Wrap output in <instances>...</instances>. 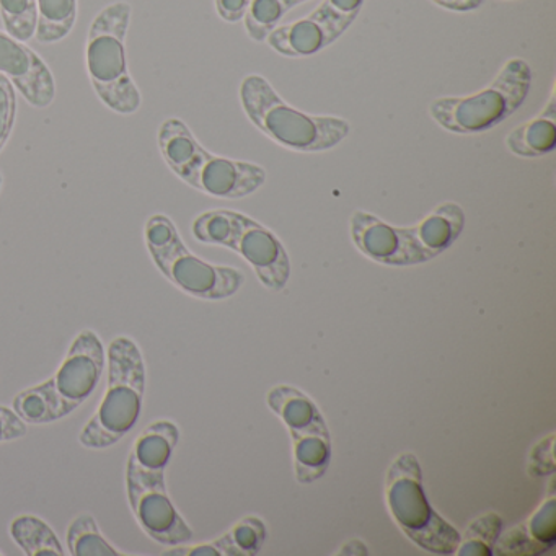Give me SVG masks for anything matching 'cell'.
Here are the masks:
<instances>
[{"instance_id": "obj_1", "label": "cell", "mask_w": 556, "mask_h": 556, "mask_svg": "<svg viewBox=\"0 0 556 556\" xmlns=\"http://www.w3.org/2000/svg\"><path fill=\"white\" fill-rule=\"evenodd\" d=\"M157 141L168 168L207 197L240 200L265 185L266 170L262 165L211 154L181 119H165L159 128Z\"/></svg>"}, {"instance_id": "obj_2", "label": "cell", "mask_w": 556, "mask_h": 556, "mask_svg": "<svg viewBox=\"0 0 556 556\" xmlns=\"http://www.w3.org/2000/svg\"><path fill=\"white\" fill-rule=\"evenodd\" d=\"M105 367L106 353L99 334L80 331L54 376L40 386L22 390L12 408L27 425L61 421L92 396Z\"/></svg>"}, {"instance_id": "obj_3", "label": "cell", "mask_w": 556, "mask_h": 556, "mask_svg": "<svg viewBox=\"0 0 556 556\" xmlns=\"http://www.w3.org/2000/svg\"><path fill=\"white\" fill-rule=\"evenodd\" d=\"M239 93L243 112L252 125L289 151L318 154L331 151L350 136V122L338 116L308 115L294 109L260 74L247 76Z\"/></svg>"}, {"instance_id": "obj_4", "label": "cell", "mask_w": 556, "mask_h": 556, "mask_svg": "<svg viewBox=\"0 0 556 556\" xmlns=\"http://www.w3.org/2000/svg\"><path fill=\"white\" fill-rule=\"evenodd\" d=\"M109 389L96 415L84 426L79 442L87 448H106L122 441L141 418L144 405V357L138 343L128 337H118L106 351Z\"/></svg>"}, {"instance_id": "obj_5", "label": "cell", "mask_w": 556, "mask_h": 556, "mask_svg": "<svg viewBox=\"0 0 556 556\" xmlns=\"http://www.w3.org/2000/svg\"><path fill=\"white\" fill-rule=\"evenodd\" d=\"M131 14V5L125 0L106 5L93 18L87 37L86 66L90 84L103 105L118 115H132L142 103L126 58Z\"/></svg>"}, {"instance_id": "obj_6", "label": "cell", "mask_w": 556, "mask_h": 556, "mask_svg": "<svg viewBox=\"0 0 556 556\" xmlns=\"http://www.w3.org/2000/svg\"><path fill=\"white\" fill-rule=\"evenodd\" d=\"M533 73L520 58L507 61L490 86L465 97H439L429 116L452 135H483L509 118L529 97Z\"/></svg>"}, {"instance_id": "obj_7", "label": "cell", "mask_w": 556, "mask_h": 556, "mask_svg": "<svg viewBox=\"0 0 556 556\" xmlns=\"http://www.w3.org/2000/svg\"><path fill=\"white\" fill-rule=\"evenodd\" d=\"M144 240L159 271L191 298L224 301L237 294L245 282L239 269L213 265L191 253L174 220L164 214L149 217Z\"/></svg>"}, {"instance_id": "obj_8", "label": "cell", "mask_w": 556, "mask_h": 556, "mask_svg": "<svg viewBox=\"0 0 556 556\" xmlns=\"http://www.w3.org/2000/svg\"><path fill=\"white\" fill-rule=\"evenodd\" d=\"M194 239L207 245H220L242 256L269 291L279 292L288 286L291 262L281 240L245 214L214 210L193 220Z\"/></svg>"}, {"instance_id": "obj_9", "label": "cell", "mask_w": 556, "mask_h": 556, "mask_svg": "<svg viewBox=\"0 0 556 556\" xmlns=\"http://www.w3.org/2000/svg\"><path fill=\"white\" fill-rule=\"evenodd\" d=\"M387 504L396 526L419 548L434 555L457 552L462 535L439 516L426 496L421 465L415 454H402L387 473Z\"/></svg>"}, {"instance_id": "obj_10", "label": "cell", "mask_w": 556, "mask_h": 556, "mask_svg": "<svg viewBox=\"0 0 556 556\" xmlns=\"http://www.w3.org/2000/svg\"><path fill=\"white\" fill-rule=\"evenodd\" d=\"M266 402L288 426L299 483H314L324 477L331 462V438L314 400L294 387L278 386L268 393Z\"/></svg>"}, {"instance_id": "obj_11", "label": "cell", "mask_w": 556, "mask_h": 556, "mask_svg": "<svg viewBox=\"0 0 556 556\" xmlns=\"http://www.w3.org/2000/svg\"><path fill=\"white\" fill-rule=\"evenodd\" d=\"M164 467L142 465L129 457L126 464L128 503L146 535L161 545H185L193 530L172 503L165 484Z\"/></svg>"}, {"instance_id": "obj_12", "label": "cell", "mask_w": 556, "mask_h": 556, "mask_svg": "<svg viewBox=\"0 0 556 556\" xmlns=\"http://www.w3.org/2000/svg\"><path fill=\"white\" fill-rule=\"evenodd\" d=\"M363 5L364 0H321L307 17L275 28L266 43L281 56H314L346 34Z\"/></svg>"}, {"instance_id": "obj_13", "label": "cell", "mask_w": 556, "mask_h": 556, "mask_svg": "<svg viewBox=\"0 0 556 556\" xmlns=\"http://www.w3.org/2000/svg\"><path fill=\"white\" fill-rule=\"evenodd\" d=\"M351 239L367 258L386 266H415L435 256L426 245L419 223L392 226L367 211H354L350 219Z\"/></svg>"}, {"instance_id": "obj_14", "label": "cell", "mask_w": 556, "mask_h": 556, "mask_svg": "<svg viewBox=\"0 0 556 556\" xmlns=\"http://www.w3.org/2000/svg\"><path fill=\"white\" fill-rule=\"evenodd\" d=\"M0 76L35 109H48L56 99V83L43 60L25 41L0 30Z\"/></svg>"}, {"instance_id": "obj_15", "label": "cell", "mask_w": 556, "mask_h": 556, "mask_svg": "<svg viewBox=\"0 0 556 556\" xmlns=\"http://www.w3.org/2000/svg\"><path fill=\"white\" fill-rule=\"evenodd\" d=\"M556 503L555 496L543 501L535 514L522 526L500 535L494 553L496 555H542L555 546Z\"/></svg>"}, {"instance_id": "obj_16", "label": "cell", "mask_w": 556, "mask_h": 556, "mask_svg": "<svg viewBox=\"0 0 556 556\" xmlns=\"http://www.w3.org/2000/svg\"><path fill=\"white\" fill-rule=\"evenodd\" d=\"M556 96L552 92L545 109L507 135L506 148L517 157L536 159L555 151Z\"/></svg>"}, {"instance_id": "obj_17", "label": "cell", "mask_w": 556, "mask_h": 556, "mask_svg": "<svg viewBox=\"0 0 556 556\" xmlns=\"http://www.w3.org/2000/svg\"><path fill=\"white\" fill-rule=\"evenodd\" d=\"M180 439V429L175 422L161 419L149 425L136 439L129 457L142 465L167 468Z\"/></svg>"}, {"instance_id": "obj_18", "label": "cell", "mask_w": 556, "mask_h": 556, "mask_svg": "<svg viewBox=\"0 0 556 556\" xmlns=\"http://www.w3.org/2000/svg\"><path fill=\"white\" fill-rule=\"evenodd\" d=\"M12 540L28 556H64L63 543L56 532L37 516H18L11 522Z\"/></svg>"}, {"instance_id": "obj_19", "label": "cell", "mask_w": 556, "mask_h": 556, "mask_svg": "<svg viewBox=\"0 0 556 556\" xmlns=\"http://www.w3.org/2000/svg\"><path fill=\"white\" fill-rule=\"evenodd\" d=\"M37 5L38 43L51 45L64 40L77 21V0H35Z\"/></svg>"}, {"instance_id": "obj_20", "label": "cell", "mask_w": 556, "mask_h": 556, "mask_svg": "<svg viewBox=\"0 0 556 556\" xmlns=\"http://www.w3.org/2000/svg\"><path fill=\"white\" fill-rule=\"evenodd\" d=\"M305 2L311 0H252L242 18L247 35L256 43H263L292 9Z\"/></svg>"}, {"instance_id": "obj_21", "label": "cell", "mask_w": 556, "mask_h": 556, "mask_svg": "<svg viewBox=\"0 0 556 556\" xmlns=\"http://www.w3.org/2000/svg\"><path fill=\"white\" fill-rule=\"evenodd\" d=\"M67 546L74 556H123L126 553L116 549L103 536L96 517L80 514L67 529Z\"/></svg>"}, {"instance_id": "obj_22", "label": "cell", "mask_w": 556, "mask_h": 556, "mask_svg": "<svg viewBox=\"0 0 556 556\" xmlns=\"http://www.w3.org/2000/svg\"><path fill=\"white\" fill-rule=\"evenodd\" d=\"M503 530V520L497 514H484L480 519L473 520L465 532L464 539L458 543L457 555L460 556H490L494 553V545Z\"/></svg>"}, {"instance_id": "obj_23", "label": "cell", "mask_w": 556, "mask_h": 556, "mask_svg": "<svg viewBox=\"0 0 556 556\" xmlns=\"http://www.w3.org/2000/svg\"><path fill=\"white\" fill-rule=\"evenodd\" d=\"M0 17L5 31L21 41H28L37 31L35 0H0Z\"/></svg>"}, {"instance_id": "obj_24", "label": "cell", "mask_w": 556, "mask_h": 556, "mask_svg": "<svg viewBox=\"0 0 556 556\" xmlns=\"http://www.w3.org/2000/svg\"><path fill=\"white\" fill-rule=\"evenodd\" d=\"M229 533L237 555H255L262 549L266 539V527L258 517H245L237 522Z\"/></svg>"}, {"instance_id": "obj_25", "label": "cell", "mask_w": 556, "mask_h": 556, "mask_svg": "<svg viewBox=\"0 0 556 556\" xmlns=\"http://www.w3.org/2000/svg\"><path fill=\"white\" fill-rule=\"evenodd\" d=\"M17 116V93L11 80L0 76V152L8 144Z\"/></svg>"}, {"instance_id": "obj_26", "label": "cell", "mask_w": 556, "mask_h": 556, "mask_svg": "<svg viewBox=\"0 0 556 556\" xmlns=\"http://www.w3.org/2000/svg\"><path fill=\"white\" fill-rule=\"evenodd\" d=\"M28 434V425L14 408L0 405V444L17 441Z\"/></svg>"}, {"instance_id": "obj_27", "label": "cell", "mask_w": 556, "mask_h": 556, "mask_svg": "<svg viewBox=\"0 0 556 556\" xmlns=\"http://www.w3.org/2000/svg\"><path fill=\"white\" fill-rule=\"evenodd\" d=\"M252 0H214L217 14L227 24H239Z\"/></svg>"}, {"instance_id": "obj_28", "label": "cell", "mask_w": 556, "mask_h": 556, "mask_svg": "<svg viewBox=\"0 0 556 556\" xmlns=\"http://www.w3.org/2000/svg\"><path fill=\"white\" fill-rule=\"evenodd\" d=\"M439 8L445 9L451 12H473L481 8L483 0H431Z\"/></svg>"}, {"instance_id": "obj_29", "label": "cell", "mask_w": 556, "mask_h": 556, "mask_svg": "<svg viewBox=\"0 0 556 556\" xmlns=\"http://www.w3.org/2000/svg\"><path fill=\"white\" fill-rule=\"evenodd\" d=\"M2 184H4V180H2V174H0V190H2Z\"/></svg>"}, {"instance_id": "obj_30", "label": "cell", "mask_w": 556, "mask_h": 556, "mask_svg": "<svg viewBox=\"0 0 556 556\" xmlns=\"http://www.w3.org/2000/svg\"><path fill=\"white\" fill-rule=\"evenodd\" d=\"M0 555H2V553H0Z\"/></svg>"}]
</instances>
